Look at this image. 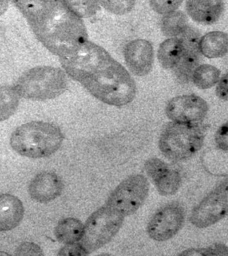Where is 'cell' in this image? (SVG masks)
Masks as SVG:
<instances>
[{"label": "cell", "instance_id": "484cf974", "mask_svg": "<svg viewBox=\"0 0 228 256\" xmlns=\"http://www.w3.org/2000/svg\"><path fill=\"white\" fill-rule=\"evenodd\" d=\"M99 3L108 12L117 15L129 12L134 6L135 1H101Z\"/></svg>", "mask_w": 228, "mask_h": 256}, {"label": "cell", "instance_id": "277c9868", "mask_svg": "<svg viewBox=\"0 0 228 256\" xmlns=\"http://www.w3.org/2000/svg\"><path fill=\"white\" fill-rule=\"evenodd\" d=\"M15 87L19 96L26 100H47L63 94L68 88V80L61 68L38 66L24 72Z\"/></svg>", "mask_w": 228, "mask_h": 256}, {"label": "cell", "instance_id": "9a60e30c", "mask_svg": "<svg viewBox=\"0 0 228 256\" xmlns=\"http://www.w3.org/2000/svg\"><path fill=\"white\" fill-rule=\"evenodd\" d=\"M224 8L223 2L219 0H190L186 2V9L190 16L195 22L203 24H211L218 20Z\"/></svg>", "mask_w": 228, "mask_h": 256}, {"label": "cell", "instance_id": "44dd1931", "mask_svg": "<svg viewBox=\"0 0 228 256\" xmlns=\"http://www.w3.org/2000/svg\"><path fill=\"white\" fill-rule=\"evenodd\" d=\"M220 71L210 64L199 66L193 73L192 80L195 86L201 90L209 89L219 81Z\"/></svg>", "mask_w": 228, "mask_h": 256}, {"label": "cell", "instance_id": "603a6c76", "mask_svg": "<svg viewBox=\"0 0 228 256\" xmlns=\"http://www.w3.org/2000/svg\"><path fill=\"white\" fill-rule=\"evenodd\" d=\"M67 7L79 18L94 15L99 7L95 1H63Z\"/></svg>", "mask_w": 228, "mask_h": 256}, {"label": "cell", "instance_id": "ba28073f", "mask_svg": "<svg viewBox=\"0 0 228 256\" xmlns=\"http://www.w3.org/2000/svg\"><path fill=\"white\" fill-rule=\"evenodd\" d=\"M227 180L220 183L193 210L190 222L205 228L222 220L227 212Z\"/></svg>", "mask_w": 228, "mask_h": 256}, {"label": "cell", "instance_id": "d6a6232c", "mask_svg": "<svg viewBox=\"0 0 228 256\" xmlns=\"http://www.w3.org/2000/svg\"><path fill=\"white\" fill-rule=\"evenodd\" d=\"M6 254L7 256H9L10 254H8V253L6 252H0V255H3V254Z\"/></svg>", "mask_w": 228, "mask_h": 256}, {"label": "cell", "instance_id": "7c38bea8", "mask_svg": "<svg viewBox=\"0 0 228 256\" xmlns=\"http://www.w3.org/2000/svg\"><path fill=\"white\" fill-rule=\"evenodd\" d=\"M126 64L136 76H145L151 71L154 62V50L150 42L137 39L128 44L124 51Z\"/></svg>", "mask_w": 228, "mask_h": 256}, {"label": "cell", "instance_id": "8fae6325", "mask_svg": "<svg viewBox=\"0 0 228 256\" xmlns=\"http://www.w3.org/2000/svg\"><path fill=\"white\" fill-rule=\"evenodd\" d=\"M146 172L163 196L176 193L181 184V178L177 170L170 168L158 158H151L145 164Z\"/></svg>", "mask_w": 228, "mask_h": 256}, {"label": "cell", "instance_id": "52a82bcc", "mask_svg": "<svg viewBox=\"0 0 228 256\" xmlns=\"http://www.w3.org/2000/svg\"><path fill=\"white\" fill-rule=\"evenodd\" d=\"M150 186L143 175L131 176L121 182L110 194L106 206L124 217L138 210L146 200Z\"/></svg>", "mask_w": 228, "mask_h": 256}, {"label": "cell", "instance_id": "f546056e", "mask_svg": "<svg viewBox=\"0 0 228 256\" xmlns=\"http://www.w3.org/2000/svg\"><path fill=\"white\" fill-rule=\"evenodd\" d=\"M227 122L222 124L217 132L215 140L218 148L222 151H227Z\"/></svg>", "mask_w": 228, "mask_h": 256}, {"label": "cell", "instance_id": "e0dca14e", "mask_svg": "<svg viewBox=\"0 0 228 256\" xmlns=\"http://www.w3.org/2000/svg\"><path fill=\"white\" fill-rule=\"evenodd\" d=\"M84 226L77 219L62 220L55 230V236L59 242L66 244L77 243L83 236Z\"/></svg>", "mask_w": 228, "mask_h": 256}, {"label": "cell", "instance_id": "4fadbf2b", "mask_svg": "<svg viewBox=\"0 0 228 256\" xmlns=\"http://www.w3.org/2000/svg\"><path fill=\"white\" fill-rule=\"evenodd\" d=\"M64 184L60 176L51 172H44L37 175L31 182L29 194L35 201L40 203L50 202L62 194Z\"/></svg>", "mask_w": 228, "mask_h": 256}, {"label": "cell", "instance_id": "4dcf8cb0", "mask_svg": "<svg viewBox=\"0 0 228 256\" xmlns=\"http://www.w3.org/2000/svg\"><path fill=\"white\" fill-rule=\"evenodd\" d=\"M217 96L222 100H227V73L220 79L216 88Z\"/></svg>", "mask_w": 228, "mask_h": 256}, {"label": "cell", "instance_id": "f1b7e54d", "mask_svg": "<svg viewBox=\"0 0 228 256\" xmlns=\"http://www.w3.org/2000/svg\"><path fill=\"white\" fill-rule=\"evenodd\" d=\"M89 253L80 244H66L59 252L58 255L60 256H85Z\"/></svg>", "mask_w": 228, "mask_h": 256}, {"label": "cell", "instance_id": "83f0119b", "mask_svg": "<svg viewBox=\"0 0 228 256\" xmlns=\"http://www.w3.org/2000/svg\"><path fill=\"white\" fill-rule=\"evenodd\" d=\"M16 256H44L41 247L31 242H24L20 245L15 251Z\"/></svg>", "mask_w": 228, "mask_h": 256}, {"label": "cell", "instance_id": "8992f818", "mask_svg": "<svg viewBox=\"0 0 228 256\" xmlns=\"http://www.w3.org/2000/svg\"><path fill=\"white\" fill-rule=\"evenodd\" d=\"M124 218L107 206L99 208L87 220L81 244L89 253L107 244L119 231Z\"/></svg>", "mask_w": 228, "mask_h": 256}, {"label": "cell", "instance_id": "5bb4252c", "mask_svg": "<svg viewBox=\"0 0 228 256\" xmlns=\"http://www.w3.org/2000/svg\"><path fill=\"white\" fill-rule=\"evenodd\" d=\"M25 208L22 201L9 194H0V232H8L22 222Z\"/></svg>", "mask_w": 228, "mask_h": 256}, {"label": "cell", "instance_id": "30bf717a", "mask_svg": "<svg viewBox=\"0 0 228 256\" xmlns=\"http://www.w3.org/2000/svg\"><path fill=\"white\" fill-rule=\"evenodd\" d=\"M208 110L207 102L195 95L175 97L167 104L165 112L174 122L194 123L202 120Z\"/></svg>", "mask_w": 228, "mask_h": 256}, {"label": "cell", "instance_id": "d6986e66", "mask_svg": "<svg viewBox=\"0 0 228 256\" xmlns=\"http://www.w3.org/2000/svg\"><path fill=\"white\" fill-rule=\"evenodd\" d=\"M184 48L181 40L176 38L166 40L158 51V60L165 69L173 68L181 57Z\"/></svg>", "mask_w": 228, "mask_h": 256}, {"label": "cell", "instance_id": "cb8c5ba5", "mask_svg": "<svg viewBox=\"0 0 228 256\" xmlns=\"http://www.w3.org/2000/svg\"><path fill=\"white\" fill-rule=\"evenodd\" d=\"M227 253V247L225 245L216 244L206 248L188 249L181 252L178 256H226Z\"/></svg>", "mask_w": 228, "mask_h": 256}, {"label": "cell", "instance_id": "ac0fdd59", "mask_svg": "<svg viewBox=\"0 0 228 256\" xmlns=\"http://www.w3.org/2000/svg\"><path fill=\"white\" fill-rule=\"evenodd\" d=\"M199 52L184 50L178 62L173 68L176 79L182 84H187L192 80L200 62Z\"/></svg>", "mask_w": 228, "mask_h": 256}, {"label": "cell", "instance_id": "5b68a950", "mask_svg": "<svg viewBox=\"0 0 228 256\" xmlns=\"http://www.w3.org/2000/svg\"><path fill=\"white\" fill-rule=\"evenodd\" d=\"M204 138V131L197 124L172 122L162 132L159 147L163 154L168 159L184 160L201 150Z\"/></svg>", "mask_w": 228, "mask_h": 256}, {"label": "cell", "instance_id": "3957f363", "mask_svg": "<svg viewBox=\"0 0 228 256\" xmlns=\"http://www.w3.org/2000/svg\"><path fill=\"white\" fill-rule=\"evenodd\" d=\"M64 136L57 124L32 121L17 128L11 138L13 149L20 155L32 158L49 157L61 148Z\"/></svg>", "mask_w": 228, "mask_h": 256}, {"label": "cell", "instance_id": "7a4b0ae2", "mask_svg": "<svg viewBox=\"0 0 228 256\" xmlns=\"http://www.w3.org/2000/svg\"><path fill=\"white\" fill-rule=\"evenodd\" d=\"M37 38L60 58L70 56L87 42L82 20L63 1H15Z\"/></svg>", "mask_w": 228, "mask_h": 256}, {"label": "cell", "instance_id": "1f68e13d", "mask_svg": "<svg viewBox=\"0 0 228 256\" xmlns=\"http://www.w3.org/2000/svg\"><path fill=\"white\" fill-rule=\"evenodd\" d=\"M9 8V2L0 1V16L3 14Z\"/></svg>", "mask_w": 228, "mask_h": 256}, {"label": "cell", "instance_id": "9c48e42d", "mask_svg": "<svg viewBox=\"0 0 228 256\" xmlns=\"http://www.w3.org/2000/svg\"><path fill=\"white\" fill-rule=\"evenodd\" d=\"M185 210L178 203L173 202L159 209L148 224L149 237L157 242H165L175 236L185 222Z\"/></svg>", "mask_w": 228, "mask_h": 256}, {"label": "cell", "instance_id": "4316f807", "mask_svg": "<svg viewBox=\"0 0 228 256\" xmlns=\"http://www.w3.org/2000/svg\"><path fill=\"white\" fill-rule=\"evenodd\" d=\"M181 0H173V1H159L153 0L150 2L152 10L160 14H168L175 12L181 5Z\"/></svg>", "mask_w": 228, "mask_h": 256}, {"label": "cell", "instance_id": "ffe728a7", "mask_svg": "<svg viewBox=\"0 0 228 256\" xmlns=\"http://www.w3.org/2000/svg\"><path fill=\"white\" fill-rule=\"evenodd\" d=\"M20 98L15 86H0V122L14 114L19 105Z\"/></svg>", "mask_w": 228, "mask_h": 256}, {"label": "cell", "instance_id": "6da1fadb", "mask_svg": "<svg viewBox=\"0 0 228 256\" xmlns=\"http://www.w3.org/2000/svg\"><path fill=\"white\" fill-rule=\"evenodd\" d=\"M60 60L68 75L103 102L122 106L134 100L136 87L133 78L103 48L87 41Z\"/></svg>", "mask_w": 228, "mask_h": 256}, {"label": "cell", "instance_id": "7402d4cb", "mask_svg": "<svg viewBox=\"0 0 228 256\" xmlns=\"http://www.w3.org/2000/svg\"><path fill=\"white\" fill-rule=\"evenodd\" d=\"M187 27L188 18L180 11L167 14L161 22V31L167 36H179Z\"/></svg>", "mask_w": 228, "mask_h": 256}, {"label": "cell", "instance_id": "d4e9b609", "mask_svg": "<svg viewBox=\"0 0 228 256\" xmlns=\"http://www.w3.org/2000/svg\"><path fill=\"white\" fill-rule=\"evenodd\" d=\"M178 38L181 42L184 50L200 52V35L198 31L188 26Z\"/></svg>", "mask_w": 228, "mask_h": 256}, {"label": "cell", "instance_id": "2e32d148", "mask_svg": "<svg viewBox=\"0 0 228 256\" xmlns=\"http://www.w3.org/2000/svg\"><path fill=\"white\" fill-rule=\"evenodd\" d=\"M227 34L223 32H210L201 38L199 50L207 58H221L227 54Z\"/></svg>", "mask_w": 228, "mask_h": 256}]
</instances>
